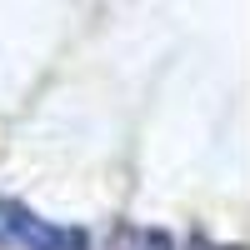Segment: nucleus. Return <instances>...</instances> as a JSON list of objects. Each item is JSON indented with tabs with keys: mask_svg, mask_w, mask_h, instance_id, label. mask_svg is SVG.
Returning a JSON list of instances; mask_svg holds the SVG:
<instances>
[{
	"mask_svg": "<svg viewBox=\"0 0 250 250\" xmlns=\"http://www.w3.org/2000/svg\"><path fill=\"white\" fill-rule=\"evenodd\" d=\"M105 250H170V240L160 230H145V225H115Z\"/></svg>",
	"mask_w": 250,
	"mask_h": 250,
	"instance_id": "f03ea898",
	"label": "nucleus"
},
{
	"mask_svg": "<svg viewBox=\"0 0 250 250\" xmlns=\"http://www.w3.org/2000/svg\"><path fill=\"white\" fill-rule=\"evenodd\" d=\"M185 250H230V245H215V240H200V235H195V240L185 245Z\"/></svg>",
	"mask_w": 250,
	"mask_h": 250,
	"instance_id": "7ed1b4c3",
	"label": "nucleus"
},
{
	"mask_svg": "<svg viewBox=\"0 0 250 250\" xmlns=\"http://www.w3.org/2000/svg\"><path fill=\"white\" fill-rule=\"evenodd\" d=\"M0 245H15V250H85V235L70 230V225L40 220L15 200H0Z\"/></svg>",
	"mask_w": 250,
	"mask_h": 250,
	"instance_id": "f257e3e1",
	"label": "nucleus"
}]
</instances>
